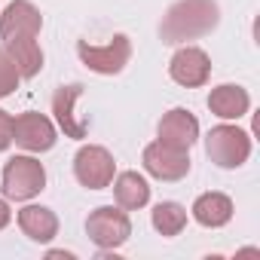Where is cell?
Returning <instances> with one entry per match:
<instances>
[{
  "label": "cell",
  "mask_w": 260,
  "mask_h": 260,
  "mask_svg": "<svg viewBox=\"0 0 260 260\" xmlns=\"http://www.w3.org/2000/svg\"><path fill=\"white\" fill-rule=\"evenodd\" d=\"M205 153L220 169H239L251 156V135L239 125H230V122L214 125L205 138Z\"/></svg>",
  "instance_id": "4"
},
{
  "label": "cell",
  "mask_w": 260,
  "mask_h": 260,
  "mask_svg": "<svg viewBox=\"0 0 260 260\" xmlns=\"http://www.w3.org/2000/svg\"><path fill=\"white\" fill-rule=\"evenodd\" d=\"M141 162H144V172H147L150 178L166 181V184L181 181V178L190 175V150L172 147V144H166V141H159V138L144 147Z\"/></svg>",
  "instance_id": "6"
},
{
  "label": "cell",
  "mask_w": 260,
  "mask_h": 260,
  "mask_svg": "<svg viewBox=\"0 0 260 260\" xmlns=\"http://www.w3.org/2000/svg\"><path fill=\"white\" fill-rule=\"evenodd\" d=\"M190 214H193V220L199 226L220 230V226H226L233 220V199L226 193H214V190L211 193H202V196H196Z\"/></svg>",
  "instance_id": "13"
},
{
  "label": "cell",
  "mask_w": 260,
  "mask_h": 260,
  "mask_svg": "<svg viewBox=\"0 0 260 260\" xmlns=\"http://www.w3.org/2000/svg\"><path fill=\"white\" fill-rule=\"evenodd\" d=\"M116 175V162L107 147L101 144H86L74 156V178L86 190H107Z\"/></svg>",
  "instance_id": "7"
},
{
  "label": "cell",
  "mask_w": 260,
  "mask_h": 260,
  "mask_svg": "<svg viewBox=\"0 0 260 260\" xmlns=\"http://www.w3.org/2000/svg\"><path fill=\"white\" fill-rule=\"evenodd\" d=\"M13 144V116L0 107V153Z\"/></svg>",
  "instance_id": "20"
},
{
  "label": "cell",
  "mask_w": 260,
  "mask_h": 260,
  "mask_svg": "<svg viewBox=\"0 0 260 260\" xmlns=\"http://www.w3.org/2000/svg\"><path fill=\"white\" fill-rule=\"evenodd\" d=\"M77 55H80V61L89 71H95L101 77H113V74H119L128 64V58H132V40H128L125 34H113L101 46L89 43V40H80L77 43Z\"/></svg>",
  "instance_id": "5"
},
{
  "label": "cell",
  "mask_w": 260,
  "mask_h": 260,
  "mask_svg": "<svg viewBox=\"0 0 260 260\" xmlns=\"http://www.w3.org/2000/svg\"><path fill=\"white\" fill-rule=\"evenodd\" d=\"M49 257H64V260H74L71 251H49Z\"/></svg>",
  "instance_id": "22"
},
{
  "label": "cell",
  "mask_w": 260,
  "mask_h": 260,
  "mask_svg": "<svg viewBox=\"0 0 260 260\" xmlns=\"http://www.w3.org/2000/svg\"><path fill=\"white\" fill-rule=\"evenodd\" d=\"M150 223L159 236L172 239V236H181L184 226H187V208L181 202H159L153 211H150Z\"/></svg>",
  "instance_id": "18"
},
{
  "label": "cell",
  "mask_w": 260,
  "mask_h": 260,
  "mask_svg": "<svg viewBox=\"0 0 260 260\" xmlns=\"http://www.w3.org/2000/svg\"><path fill=\"white\" fill-rule=\"evenodd\" d=\"M217 25H220L217 0H178L162 16L159 37H162V43L178 46V43L199 40V37L211 34Z\"/></svg>",
  "instance_id": "1"
},
{
  "label": "cell",
  "mask_w": 260,
  "mask_h": 260,
  "mask_svg": "<svg viewBox=\"0 0 260 260\" xmlns=\"http://www.w3.org/2000/svg\"><path fill=\"white\" fill-rule=\"evenodd\" d=\"M40 28H43V16L31 0H13V4L0 13V40L37 37Z\"/></svg>",
  "instance_id": "10"
},
{
  "label": "cell",
  "mask_w": 260,
  "mask_h": 260,
  "mask_svg": "<svg viewBox=\"0 0 260 260\" xmlns=\"http://www.w3.org/2000/svg\"><path fill=\"white\" fill-rule=\"evenodd\" d=\"M113 199L122 211H138L150 202V184L138 172H119L113 175Z\"/></svg>",
  "instance_id": "15"
},
{
  "label": "cell",
  "mask_w": 260,
  "mask_h": 260,
  "mask_svg": "<svg viewBox=\"0 0 260 260\" xmlns=\"http://www.w3.org/2000/svg\"><path fill=\"white\" fill-rule=\"evenodd\" d=\"M0 187H4V196L13 202H28L37 193L46 190V169L40 159L34 156H13L4 166V175H0Z\"/></svg>",
  "instance_id": "2"
},
{
  "label": "cell",
  "mask_w": 260,
  "mask_h": 260,
  "mask_svg": "<svg viewBox=\"0 0 260 260\" xmlns=\"http://www.w3.org/2000/svg\"><path fill=\"white\" fill-rule=\"evenodd\" d=\"M83 95V86L80 83H71V86H61L55 95H52V113H55V122L64 132V138H86L89 132V122L77 113V98Z\"/></svg>",
  "instance_id": "11"
},
{
  "label": "cell",
  "mask_w": 260,
  "mask_h": 260,
  "mask_svg": "<svg viewBox=\"0 0 260 260\" xmlns=\"http://www.w3.org/2000/svg\"><path fill=\"white\" fill-rule=\"evenodd\" d=\"M248 107H251V95L236 83L214 86L208 95V110L220 119H242L248 113Z\"/></svg>",
  "instance_id": "16"
},
{
  "label": "cell",
  "mask_w": 260,
  "mask_h": 260,
  "mask_svg": "<svg viewBox=\"0 0 260 260\" xmlns=\"http://www.w3.org/2000/svg\"><path fill=\"white\" fill-rule=\"evenodd\" d=\"M13 141H16L22 150H28V153H46V150H52L55 141H58L55 122H52L49 116H43V113H34V110L19 113V116L13 119Z\"/></svg>",
  "instance_id": "8"
},
{
  "label": "cell",
  "mask_w": 260,
  "mask_h": 260,
  "mask_svg": "<svg viewBox=\"0 0 260 260\" xmlns=\"http://www.w3.org/2000/svg\"><path fill=\"white\" fill-rule=\"evenodd\" d=\"M86 236L98 251H116L132 236V220L119 205H98L86 217Z\"/></svg>",
  "instance_id": "3"
},
{
  "label": "cell",
  "mask_w": 260,
  "mask_h": 260,
  "mask_svg": "<svg viewBox=\"0 0 260 260\" xmlns=\"http://www.w3.org/2000/svg\"><path fill=\"white\" fill-rule=\"evenodd\" d=\"M169 77L184 89H199L211 77V58L199 46H181L169 61Z\"/></svg>",
  "instance_id": "9"
},
{
  "label": "cell",
  "mask_w": 260,
  "mask_h": 260,
  "mask_svg": "<svg viewBox=\"0 0 260 260\" xmlns=\"http://www.w3.org/2000/svg\"><path fill=\"white\" fill-rule=\"evenodd\" d=\"M16 220H19V230H22L31 242L46 245V242H52V239L58 236V217H55V211L46 208V205H25V208L16 214Z\"/></svg>",
  "instance_id": "14"
},
{
  "label": "cell",
  "mask_w": 260,
  "mask_h": 260,
  "mask_svg": "<svg viewBox=\"0 0 260 260\" xmlns=\"http://www.w3.org/2000/svg\"><path fill=\"white\" fill-rule=\"evenodd\" d=\"M10 220H13V211H10L7 199H0V230H7V226H10Z\"/></svg>",
  "instance_id": "21"
},
{
  "label": "cell",
  "mask_w": 260,
  "mask_h": 260,
  "mask_svg": "<svg viewBox=\"0 0 260 260\" xmlns=\"http://www.w3.org/2000/svg\"><path fill=\"white\" fill-rule=\"evenodd\" d=\"M19 80H22V74H19L16 61L7 55V49H4V46H0V98L13 95V92L19 89Z\"/></svg>",
  "instance_id": "19"
},
{
  "label": "cell",
  "mask_w": 260,
  "mask_h": 260,
  "mask_svg": "<svg viewBox=\"0 0 260 260\" xmlns=\"http://www.w3.org/2000/svg\"><path fill=\"white\" fill-rule=\"evenodd\" d=\"M156 135H159V141H166V144H172V147L190 150V147L196 144V138H199V119H196L190 110L175 107V110H169V113L159 119Z\"/></svg>",
  "instance_id": "12"
},
{
  "label": "cell",
  "mask_w": 260,
  "mask_h": 260,
  "mask_svg": "<svg viewBox=\"0 0 260 260\" xmlns=\"http://www.w3.org/2000/svg\"><path fill=\"white\" fill-rule=\"evenodd\" d=\"M4 49L16 61L22 80H31V77H37L43 71V49H40L37 37H13V40H4Z\"/></svg>",
  "instance_id": "17"
}]
</instances>
